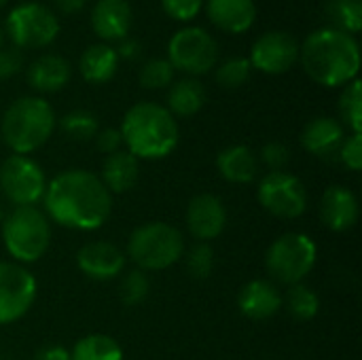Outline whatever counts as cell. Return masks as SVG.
I'll list each match as a JSON object with an SVG mask.
<instances>
[{
	"mask_svg": "<svg viewBox=\"0 0 362 360\" xmlns=\"http://www.w3.org/2000/svg\"><path fill=\"white\" fill-rule=\"evenodd\" d=\"M218 59V45L210 32L202 28L178 30L168 45V62L174 70H182L191 76L206 74Z\"/></svg>",
	"mask_w": 362,
	"mask_h": 360,
	"instance_id": "9",
	"label": "cell"
},
{
	"mask_svg": "<svg viewBox=\"0 0 362 360\" xmlns=\"http://www.w3.org/2000/svg\"><path fill=\"white\" fill-rule=\"evenodd\" d=\"M2 242L17 263L38 261L51 242V225L36 206H17L2 221Z\"/></svg>",
	"mask_w": 362,
	"mask_h": 360,
	"instance_id": "6",
	"label": "cell"
},
{
	"mask_svg": "<svg viewBox=\"0 0 362 360\" xmlns=\"http://www.w3.org/2000/svg\"><path fill=\"white\" fill-rule=\"evenodd\" d=\"M339 159L352 170L361 172L362 168V134H352L346 136L341 149H339Z\"/></svg>",
	"mask_w": 362,
	"mask_h": 360,
	"instance_id": "37",
	"label": "cell"
},
{
	"mask_svg": "<svg viewBox=\"0 0 362 360\" xmlns=\"http://www.w3.org/2000/svg\"><path fill=\"white\" fill-rule=\"evenodd\" d=\"M32 360H72L70 352L62 346H45L40 348Z\"/></svg>",
	"mask_w": 362,
	"mask_h": 360,
	"instance_id": "40",
	"label": "cell"
},
{
	"mask_svg": "<svg viewBox=\"0 0 362 360\" xmlns=\"http://www.w3.org/2000/svg\"><path fill=\"white\" fill-rule=\"evenodd\" d=\"M132 25V6L127 0H98L91 11V28L102 40L127 38Z\"/></svg>",
	"mask_w": 362,
	"mask_h": 360,
	"instance_id": "19",
	"label": "cell"
},
{
	"mask_svg": "<svg viewBox=\"0 0 362 360\" xmlns=\"http://www.w3.org/2000/svg\"><path fill=\"white\" fill-rule=\"evenodd\" d=\"M117 68H119L117 49H112L110 45H104V42L87 47L78 59V70H81L83 79L93 85L108 83L115 76Z\"/></svg>",
	"mask_w": 362,
	"mask_h": 360,
	"instance_id": "24",
	"label": "cell"
},
{
	"mask_svg": "<svg viewBox=\"0 0 362 360\" xmlns=\"http://www.w3.org/2000/svg\"><path fill=\"white\" fill-rule=\"evenodd\" d=\"M76 265L91 280H115L125 269V252L110 242H89L78 250Z\"/></svg>",
	"mask_w": 362,
	"mask_h": 360,
	"instance_id": "15",
	"label": "cell"
},
{
	"mask_svg": "<svg viewBox=\"0 0 362 360\" xmlns=\"http://www.w3.org/2000/svg\"><path fill=\"white\" fill-rule=\"evenodd\" d=\"M70 356L72 360H123V350L110 335L91 333L74 344Z\"/></svg>",
	"mask_w": 362,
	"mask_h": 360,
	"instance_id": "26",
	"label": "cell"
},
{
	"mask_svg": "<svg viewBox=\"0 0 362 360\" xmlns=\"http://www.w3.org/2000/svg\"><path fill=\"white\" fill-rule=\"evenodd\" d=\"M125 151L140 159H163L178 144L176 117L155 102L134 104L121 121Z\"/></svg>",
	"mask_w": 362,
	"mask_h": 360,
	"instance_id": "3",
	"label": "cell"
},
{
	"mask_svg": "<svg viewBox=\"0 0 362 360\" xmlns=\"http://www.w3.org/2000/svg\"><path fill=\"white\" fill-rule=\"evenodd\" d=\"M148 291H151V280H148L146 272H142V269H132V272H127V274L121 278V284H119V299H121L123 306L136 308V306H140V303L148 297Z\"/></svg>",
	"mask_w": 362,
	"mask_h": 360,
	"instance_id": "31",
	"label": "cell"
},
{
	"mask_svg": "<svg viewBox=\"0 0 362 360\" xmlns=\"http://www.w3.org/2000/svg\"><path fill=\"white\" fill-rule=\"evenodd\" d=\"M47 180L42 168L28 155H11L0 166V191L15 208L36 206L45 197Z\"/></svg>",
	"mask_w": 362,
	"mask_h": 360,
	"instance_id": "10",
	"label": "cell"
},
{
	"mask_svg": "<svg viewBox=\"0 0 362 360\" xmlns=\"http://www.w3.org/2000/svg\"><path fill=\"white\" fill-rule=\"evenodd\" d=\"M4 34L17 49H40L57 38L59 21L45 4L25 2L8 13Z\"/></svg>",
	"mask_w": 362,
	"mask_h": 360,
	"instance_id": "8",
	"label": "cell"
},
{
	"mask_svg": "<svg viewBox=\"0 0 362 360\" xmlns=\"http://www.w3.org/2000/svg\"><path fill=\"white\" fill-rule=\"evenodd\" d=\"M250 72H252V66L246 57H229L218 66L216 83L227 89H235L250 79Z\"/></svg>",
	"mask_w": 362,
	"mask_h": 360,
	"instance_id": "34",
	"label": "cell"
},
{
	"mask_svg": "<svg viewBox=\"0 0 362 360\" xmlns=\"http://www.w3.org/2000/svg\"><path fill=\"white\" fill-rule=\"evenodd\" d=\"M305 74L325 87H346L361 70V49L354 36L320 28L312 32L299 47Z\"/></svg>",
	"mask_w": 362,
	"mask_h": 360,
	"instance_id": "2",
	"label": "cell"
},
{
	"mask_svg": "<svg viewBox=\"0 0 362 360\" xmlns=\"http://www.w3.org/2000/svg\"><path fill=\"white\" fill-rule=\"evenodd\" d=\"M6 2H8V0H0V8H2V6H4Z\"/></svg>",
	"mask_w": 362,
	"mask_h": 360,
	"instance_id": "45",
	"label": "cell"
},
{
	"mask_svg": "<svg viewBox=\"0 0 362 360\" xmlns=\"http://www.w3.org/2000/svg\"><path fill=\"white\" fill-rule=\"evenodd\" d=\"M259 204L278 219H299L308 210L305 185L288 172H267L257 191Z\"/></svg>",
	"mask_w": 362,
	"mask_h": 360,
	"instance_id": "11",
	"label": "cell"
},
{
	"mask_svg": "<svg viewBox=\"0 0 362 360\" xmlns=\"http://www.w3.org/2000/svg\"><path fill=\"white\" fill-rule=\"evenodd\" d=\"M174 81V68L168 59L153 57L140 68V85L146 89H163L172 85Z\"/></svg>",
	"mask_w": 362,
	"mask_h": 360,
	"instance_id": "33",
	"label": "cell"
},
{
	"mask_svg": "<svg viewBox=\"0 0 362 360\" xmlns=\"http://www.w3.org/2000/svg\"><path fill=\"white\" fill-rule=\"evenodd\" d=\"M261 161L269 168V172H284L291 161V151L284 142L272 140L261 149Z\"/></svg>",
	"mask_w": 362,
	"mask_h": 360,
	"instance_id": "35",
	"label": "cell"
},
{
	"mask_svg": "<svg viewBox=\"0 0 362 360\" xmlns=\"http://www.w3.org/2000/svg\"><path fill=\"white\" fill-rule=\"evenodd\" d=\"M204 2L206 0H161V6L172 19L189 21L202 11Z\"/></svg>",
	"mask_w": 362,
	"mask_h": 360,
	"instance_id": "36",
	"label": "cell"
},
{
	"mask_svg": "<svg viewBox=\"0 0 362 360\" xmlns=\"http://www.w3.org/2000/svg\"><path fill=\"white\" fill-rule=\"evenodd\" d=\"M206 104V89L197 79H180L170 87L168 110L174 117H193Z\"/></svg>",
	"mask_w": 362,
	"mask_h": 360,
	"instance_id": "25",
	"label": "cell"
},
{
	"mask_svg": "<svg viewBox=\"0 0 362 360\" xmlns=\"http://www.w3.org/2000/svg\"><path fill=\"white\" fill-rule=\"evenodd\" d=\"M53 2H55V6H57L62 13L72 15V13H78V11L85 8V2H87V0H53Z\"/></svg>",
	"mask_w": 362,
	"mask_h": 360,
	"instance_id": "42",
	"label": "cell"
},
{
	"mask_svg": "<svg viewBox=\"0 0 362 360\" xmlns=\"http://www.w3.org/2000/svg\"><path fill=\"white\" fill-rule=\"evenodd\" d=\"M185 257V265L191 278L195 280H206L212 269H214V250L208 242H199L193 248H189Z\"/></svg>",
	"mask_w": 362,
	"mask_h": 360,
	"instance_id": "32",
	"label": "cell"
},
{
	"mask_svg": "<svg viewBox=\"0 0 362 360\" xmlns=\"http://www.w3.org/2000/svg\"><path fill=\"white\" fill-rule=\"evenodd\" d=\"M59 127L66 138L74 142H87L98 134V119L89 110H72L62 117Z\"/></svg>",
	"mask_w": 362,
	"mask_h": 360,
	"instance_id": "29",
	"label": "cell"
},
{
	"mask_svg": "<svg viewBox=\"0 0 362 360\" xmlns=\"http://www.w3.org/2000/svg\"><path fill=\"white\" fill-rule=\"evenodd\" d=\"M227 227V210L221 197L212 193L195 195L187 208V229L199 242L218 238Z\"/></svg>",
	"mask_w": 362,
	"mask_h": 360,
	"instance_id": "14",
	"label": "cell"
},
{
	"mask_svg": "<svg viewBox=\"0 0 362 360\" xmlns=\"http://www.w3.org/2000/svg\"><path fill=\"white\" fill-rule=\"evenodd\" d=\"M327 15L333 21L335 30H341L350 36L362 30L361 0H331L327 4Z\"/></svg>",
	"mask_w": 362,
	"mask_h": 360,
	"instance_id": "28",
	"label": "cell"
},
{
	"mask_svg": "<svg viewBox=\"0 0 362 360\" xmlns=\"http://www.w3.org/2000/svg\"><path fill=\"white\" fill-rule=\"evenodd\" d=\"M72 68L62 55H42L34 59L28 68V83L40 93L59 91L70 81Z\"/></svg>",
	"mask_w": 362,
	"mask_h": 360,
	"instance_id": "21",
	"label": "cell"
},
{
	"mask_svg": "<svg viewBox=\"0 0 362 360\" xmlns=\"http://www.w3.org/2000/svg\"><path fill=\"white\" fill-rule=\"evenodd\" d=\"M21 64H23V57L15 45H11V47L4 45L0 49V79H8V76L17 74L21 70Z\"/></svg>",
	"mask_w": 362,
	"mask_h": 360,
	"instance_id": "38",
	"label": "cell"
},
{
	"mask_svg": "<svg viewBox=\"0 0 362 360\" xmlns=\"http://www.w3.org/2000/svg\"><path fill=\"white\" fill-rule=\"evenodd\" d=\"M216 168L225 180L235 185H248L259 176V157L248 146L235 144L218 153Z\"/></svg>",
	"mask_w": 362,
	"mask_h": 360,
	"instance_id": "23",
	"label": "cell"
},
{
	"mask_svg": "<svg viewBox=\"0 0 362 360\" xmlns=\"http://www.w3.org/2000/svg\"><path fill=\"white\" fill-rule=\"evenodd\" d=\"M238 308L250 320H267L282 308V295L272 280H250L240 289Z\"/></svg>",
	"mask_w": 362,
	"mask_h": 360,
	"instance_id": "18",
	"label": "cell"
},
{
	"mask_svg": "<svg viewBox=\"0 0 362 360\" xmlns=\"http://www.w3.org/2000/svg\"><path fill=\"white\" fill-rule=\"evenodd\" d=\"M42 202L53 223L76 231L100 229L112 212V193L87 170L57 174L47 185Z\"/></svg>",
	"mask_w": 362,
	"mask_h": 360,
	"instance_id": "1",
	"label": "cell"
},
{
	"mask_svg": "<svg viewBox=\"0 0 362 360\" xmlns=\"http://www.w3.org/2000/svg\"><path fill=\"white\" fill-rule=\"evenodd\" d=\"M299 59V42L293 34L274 30L257 38L250 49V66L265 74H282Z\"/></svg>",
	"mask_w": 362,
	"mask_h": 360,
	"instance_id": "13",
	"label": "cell"
},
{
	"mask_svg": "<svg viewBox=\"0 0 362 360\" xmlns=\"http://www.w3.org/2000/svg\"><path fill=\"white\" fill-rule=\"evenodd\" d=\"M36 299V278L19 263L0 261V325L23 318Z\"/></svg>",
	"mask_w": 362,
	"mask_h": 360,
	"instance_id": "12",
	"label": "cell"
},
{
	"mask_svg": "<svg viewBox=\"0 0 362 360\" xmlns=\"http://www.w3.org/2000/svg\"><path fill=\"white\" fill-rule=\"evenodd\" d=\"M55 129V112L42 98L28 95L15 100L2 115L0 136L15 155L38 151Z\"/></svg>",
	"mask_w": 362,
	"mask_h": 360,
	"instance_id": "4",
	"label": "cell"
},
{
	"mask_svg": "<svg viewBox=\"0 0 362 360\" xmlns=\"http://www.w3.org/2000/svg\"><path fill=\"white\" fill-rule=\"evenodd\" d=\"M138 53H140V45L136 40H129V38H123L121 40V47L117 51V55L119 57H125V59H134Z\"/></svg>",
	"mask_w": 362,
	"mask_h": 360,
	"instance_id": "41",
	"label": "cell"
},
{
	"mask_svg": "<svg viewBox=\"0 0 362 360\" xmlns=\"http://www.w3.org/2000/svg\"><path fill=\"white\" fill-rule=\"evenodd\" d=\"M95 146L100 153H104L106 157L121 151L123 146V138H121V132L115 129V127H108V129H102L95 134Z\"/></svg>",
	"mask_w": 362,
	"mask_h": 360,
	"instance_id": "39",
	"label": "cell"
},
{
	"mask_svg": "<svg viewBox=\"0 0 362 360\" xmlns=\"http://www.w3.org/2000/svg\"><path fill=\"white\" fill-rule=\"evenodd\" d=\"M138 176H140L138 159L129 151L121 149L104 159L100 180L110 193H125L136 187Z\"/></svg>",
	"mask_w": 362,
	"mask_h": 360,
	"instance_id": "22",
	"label": "cell"
},
{
	"mask_svg": "<svg viewBox=\"0 0 362 360\" xmlns=\"http://www.w3.org/2000/svg\"><path fill=\"white\" fill-rule=\"evenodd\" d=\"M206 13L216 28L231 34L250 30L257 19L252 0H206Z\"/></svg>",
	"mask_w": 362,
	"mask_h": 360,
	"instance_id": "20",
	"label": "cell"
},
{
	"mask_svg": "<svg viewBox=\"0 0 362 360\" xmlns=\"http://www.w3.org/2000/svg\"><path fill=\"white\" fill-rule=\"evenodd\" d=\"M282 303H284L286 312H288L295 320H299V323L312 320V318L318 314V310H320V299H318V295H316L310 286H305V284H293V286L286 291V297L282 299Z\"/></svg>",
	"mask_w": 362,
	"mask_h": 360,
	"instance_id": "27",
	"label": "cell"
},
{
	"mask_svg": "<svg viewBox=\"0 0 362 360\" xmlns=\"http://www.w3.org/2000/svg\"><path fill=\"white\" fill-rule=\"evenodd\" d=\"M4 47V30L0 28V49Z\"/></svg>",
	"mask_w": 362,
	"mask_h": 360,
	"instance_id": "44",
	"label": "cell"
},
{
	"mask_svg": "<svg viewBox=\"0 0 362 360\" xmlns=\"http://www.w3.org/2000/svg\"><path fill=\"white\" fill-rule=\"evenodd\" d=\"M6 219V210H4V206L0 204V225H2V221Z\"/></svg>",
	"mask_w": 362,
	"mask_h": 360,
	"instance_id": "43",
	"label": "cell"
},
{
	"mask_svg": "<svg viewBox=\"0 0 362 360\" xmlns=\"http://www.w3.org/2000/svg\"><path fill=\"white\" fill-rule=\"evenodd\" d=\"M344 140H346V127L333 117H316L301 132L303 149L320 159H331L339 155Z\"/></svg>",
	"mask_w": 362,
	"mask_h": 360,
	"instance_id": "16",
	"label": "cell"
},
{
	"mask_svg": "<svg viewBox=\"0 0 362 360\" xmlns=\"http://www.w3.org/2000/svg\"><path fill=\"white\" fill-rule=\"evenodd\" d=\"M320 219L322 223L337 233L350 231L358 221V199L356 195L339 185L329 187L320 199Z\"/></svg>",
	"mask_w": 362,
	"mask_h": 360,
	"instance_id": "17",
	"label": "cell"
},
{
	"mask_svg": "<svg viewBox=\"0 0 362 360\" xmlns=\"http://www.w3.org/2000/svg\"><path fill=\"white\" fill-rule=\"evenodd\" d=\"M339 112L346 123V127L352 129V134L362 132V95L361 83L354 79L352 83L346 85V89L339 95Z\"/></svg>",
	"mask_w": 362,
	"mask_h": 360,
	"instance_id": "30",
	"label": "cell"
},
{
	"mask_svg": "<svg viewBox=\"0 0 362 360\" xmlns=\"http://www.w3.org/2000/svg\"><path fill=\"white\" fill-rule=\"evenodd\" d=\"M318 259V248L305 233H284L280 236L265 255V267L269 276L280 284H301L314 269Z\"/></svg>",
	"mask_w": 362,
	"mask_h": 360,
	"instance_id": "7",
	"label": "cell"
},
{
	"mask_svg": "<svg viewBox=\"0 0 362 360\" xmlns=\"http://www.w3.org/2000/svg\"><path fill=\"white\" fill-rule=\"evenodd\" d=\"M185 255L182 233L161 221L144 223L134 229L127 242V257L142 272H159L172 267Z\"/></svg>",
	"mask_w": 362,
	"mask_h": 360,
	"instance_id": "5",
	"label": "cell"
}]
</instances>
